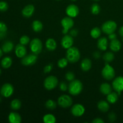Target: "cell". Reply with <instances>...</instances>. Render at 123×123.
<instances>
[{
    "label": "cell",
    "mask_w": 123,
    "mask_h": 123,
    "mask_svg": "<svg viewBox=\"0 0 123 123\" xmlns=\"http://www.w3.org/2000/svg\"><path fill=\"white\" fill-rule=\"evenodd\" d=\"M80 58V51L76 47L72 46L67 49L66 52V58L70 63H75L78 62Z\"/></svg>",
    "instance_id": "1"
},
{
    "label": "cell",
    "mask_w": 123,
    "mask_h": 123,
    "mask_svg": "<svg viewBox=\"0 0 123 123\" xmlns=\"http://www.w3.org/2000/svg\"><path fill=\"white\" fill-rule=\"evenodd\" d=\"M68 92L72 96H78L82 92L83 89L82 83L78 79L70 82L68 85Z\"/></svg>",
    "instance_id": "2"
},
{
    "label": "cell",
    "mask_w": 123,
    "mask_h": 123,
    "mask_svg": "<svg viewBox=\"0 0 123 123\" xmlns=\"http://www.w3.org/2000/svg\"><path fill=\"white\" fill-rule=\"evenodd\" d=\"M102 74L103 78L106 80H111L115 78V70L109 64V63H106L105 66L102 71Z\"/></svg>",
    "instance_id": "3"
},
{
    "label": "cell",
    "mask_w": 123,
    "mask_h": 123,
    "mask_svg": "<svg viewBox=\"0 0 123 123\" xmlns=\"http://www.w3.org/2000/svg\"><path fill=\"white\" fill-rule=\"evenodd\" d=\"M117 28L116 22L113 20H108L105 22L102 26V31L106 34H110L115 31Z\"/></svg>",
    "instance_id": "4"
},
{
    "label": "cell",
    "mask_w": 123,
    "mask_h": 123,
    "mask_svg": "<svg viewBox=\"0 0 123 123\" xmlns=\"http://www.w3.org/2000/svg\"><path fill=\"white\" fill-rule=\"evenodd\" d=\"M43 48L42 42L39 38H34L30 42V49L33 54L38 55L40 54Z\"/></svg>",
    "instance_id": "5"
},
{
    "label": "cell",
    "mask_w": 123,
    "mask_h": 123,
    "mask_svg": "<svg viewBox=\"0 0 123 123\" xmlns=\"http://www.w3.org/2000/svg\"><path fill=\"white\" fill-rule=\"evenodd\" d=\"M58 80L56 77L54 76H49L47 77L44 81V86L46 90L50 91L56 87Z\"/></svg>",
    "instance_id": "6"
},
{
    "label": "cell",
    "mask_w": 123,
    "mask_h": 123,
    "mask_svg": "<svg viewBox=\"0 0 123 123\" xmlns=\"http://www.w3.org/2000/svg\"><path fill=\"white\" fill-rule=\"evenodd\" d=\"M61 24L62 26L63 27L62 30V34H67L70 30L72 28L74 25V20H73L72 18L69 16L65 17L61 20Z\"/></svg>",
    "instance_id": "7"
},
{
    "label": "cell",
    "mask_w": 123,
    "mask_h": 123,
    "mask_svg": "<svg viewBox=\"0 0 123 123\" xmlns=\"http://www.w3.org/2000/svg\"><path fill=\"white\" fill-rule=\"evenodd\" d=\"M72 98L68 95H62L58 99V104L63 108H69L72 105Z\"/></svg>",
    "instance_id": "8"
},
{
    "label": "cell",
    "mask_w": 123,
    "mask_h": 123,
    "mask_svg": "<svg viewBox=\"0 0 123 123\" xmlns=\"http://www.w3.org/2000/svg\"><path fill=\"white\" fill-rule=\"evenodd\" d=\"M37 59H38V56L36 54H30L22 58L21 60V63L25 66H31L37 62Z\"/></svg>",
    "instance_id": "9"
},
{
    "label": "cell",
    "mask_w": 123,
    "mask_h": 123,
    "mask_svg": "<svg viewBox=\"0 0 123 123\" xmlns=\"http://www.w3.org/2000/svg\"><path fill=\"white\" fill-rule=\"evenodd\" d=\"M14 92V88L13 85L8 83L4 84L1 88L0 93L3 97H9Z\"/></svg>",
    "instance_id": "10"
},
{
    "label": "cell",
    "mask_w": 123,
    "mask_h": 123,
    "mask_svg": "<svg viewBox=\"0 0 123 123\" xmlns=\"http://www.w3.org/2000/svg\"><path fill=\"white\" fill-rule=\"evenodd\" d=\"M112 88L118 94H121V92L123 91V77L118 76L113 80Z\"/></svg>",
    "instance_id": "11"
},
{
    "label": "cell",
    "mask_w": 123,
    "mask_h": 123,
    "mask_svg": "<svg viewBox=\"0 0 123 123\" xmlns=\"http://www.w3.org/2000/svg\"><path fill=\"white\" fill-rule=\"evenodd\" d=\"M85 109L84 106L79 103H77L73 105L71 109V112L72 115L75 117H81L85 113Z\"/></svg>",
    "instance_id": "12"
},
{
    "label": "cell",
    "mask_w": 123,
    "mask_h": 123,
    "mask_svg": "<svg viewBox=\"0 0 123 123\" xmlns=\"http://www.w3.org/2000/svg\"><path fill=\"white\" fill-rule=\"evenodd\" d=\"M66 14L70 18H75L79 14V10L77 6L74 4H70L66 8Z\"/></svg>",
    "instance_id": "13"
},
{
    "label": "cell",
    "mask_w": 123,
    "mask_h": 123,
    "mask_svg": "<svg viewBox=\"0 0 123 123\" xmlns=\"http://www.w3.org/2000/svg\"><path fill=\"white\" fill-rule=\"evenodd\" d=\"M73 38L70 35L65 34V36L62 37L61 40V45L64 49H68L71 48L73 46Z\"/></svg>",
    "instance_id": "14"
},
{
    "label": "cell",
    "mask_w": 123,
    "mask_h": 123,
    "mask_svg": "<svg viewBox=\"0 0 123 123\" xmlns=\"http://www.w3.org/2000/svg\"><path fill=\"white\" fill-rule=\"evenodd\" d=\"M35 8L33 5L29 4L25 6L22 10V14L25 18H30L33 15Z\"/></svg>",
    "instance_id": "15"
},
{
    "label": "cell",
    "mask_w": 123,
    "mask_h": 123,
    "mask_svg": "<svg viewBox=\"0 0 123 123\" xmlns=\"http://www.w3.org/2000/svg\"><path fill=\"white\" fill-rule=\"evenodd\" d=\"M26 49L24 45L22 44H19L15 48V54L16 55L18 58H22L26 55Z\"/></svg>",
    "instance_id": "16"
},
{
    "label": "cell",
    "mask_w": 123,
    "mask_h": 123,
    "mask_svg": "<svg viewBox=\"0 0 123 123\" xmlns=\"http://www.w3.org/2000/svg\"><path fill=\"white\" fill-rule=\"evenodd\" d=\"M108 46V41L106 37H100L97 42V47L100 50H106Z\"/></svg>",
    "instance_id": "17"
},
{
    "label": "cell",
    "mask_w": 123,
    "mask_h": 123,
    "mask_svg": "<svg viewBox=\"0 0 123 123\" xmlns=\"http://www.w3.org/2000/svg\"><path fill=\"white\" fill-rule=\"evenodd\" d=\"M92 66L91 61L88 58H85L80 63V68L84 72H88L90 70Z\"/></svg>",
    "instance_id": "18"
},
{
    "label": "cell",
    "mask_w": 123,
    "mask_h": 123,
    "mask_svg": "<svg viewBox=\"0 0 123 123\" xmlns=\"http://www.w3.org/2000/svg\"><path fill=\"white\" fill-rule=\"evenodd\" d=\"M8 121L10 123H20L22 121L21 117L17 112H11L8 115Z\"/></svg>",
    "instance_id": "19"
},
{
    "label": "cell",
    "mask_w": 123,
    "mask_h": 123,
    "mask_svg": "<svg viewBox=\"0 0 123 123\" xmlns=\"http://www.w3.org/2000/svg\"><path fill=\"white\" fill-rule=\"evenodd\" d=\"M109 48L112 51L118 52L121 49V43H120V41L117 39L113 40L111 42L110 44H109Z\"/></svg>",
    "instance_id": "20"
},
{
    "label": "cell",
    "mask_w": 123,
    "mask_h": 123,
    "mask_svg": "<svg viewBox=\"0 0 123 123\" xmlns=\"http://www.w3.org/2000/svg\"><path fill=\"white\" fill-rule=\"evenodd\" d=\"M112 86L108 83H103L100 86V91L103 94L108 95L112 92Z\"/></svg>",
    "instance_id": "21"
},
{
    "label": "cell",
    "mask_w": 123,
    "mask_h": 123,
    "mask_svg": "<svg viewBox=\"0 0 123 123\" xmlns=\"http://www.w3.org/2000/svg\"><path fill=\"white\" fill-rule=\"evenodd\" d=\"M57 44L56 41L53 38H49L46 42V48L49 51H54L56 49Z\"/></svg>",
    "instance_id": "22"
},
{
    "label": "cell",
    "mask_w": 123,
    "mask_h": 123,
    "mask_svg": "<svg viewBox=\"0 0 123 123\" xmlns=\"http://www.w3.org/2000/svg\"><path fill=\"white\" fill-rule=\"evenodd\" d=\"M14 48V44L11 41H6L2 45V50L4 53H9Z\"/></svg>",
    "instance_id": "23"
},
{
    "label": "cell",
    "mask_w": 123,
    "mask_h": 123,
    "mask_svg": "<svg viewBox=\"0 0 123 123\" xmlns=\"http://www.w3.org/2000/svg\"><path fill=\"white\" fill-rule=\"evenodd\" d=\"M109 102H107L105 100L100 101L97 104V108L98 110L103 112H106L109 109Z\"/></svg>",
    "instance_id": "24"
},
{
    "label": "cell",
    "mask_w": 123,
    "mask_h": 123,
    "mask_svg": "<svg viewBox=\"0 0 123 123\" xmlns=\"http://www.w3.org/2000/svg\"><path fill=\"white\" fill-rule=\"evenodd\" d=\"M32 30L36 32H39L43 30V24L41 21L38 20H36L33 21L32 24Z\"/></svg>",
    "instance_id": "25"
},
{
    "label": "cell",
    "mask_w": 123,
    "mask_h": 123,
    "mask_svg": "<svg viewBox=\"0 0 123 123\" xmlns=\"http://www.w3.org/2000/svg\"><path fill=\"white\" fill-rule=\"evenodd\" d=\"M118 99V94L115 92H111L110 94L107 95V100L111 104H114L116 103Z\"/></svg>",
    "instance_id": "26"
},
{
    "label": "cell",
    "mask_w": 123,
    "mask_h": 123,
    "mask_svg": "<svg viewBox=\"0 0 123 123\" xmlns=\"http://www.w3.org/2000/svg\"><path fill=\"white\" fill-rule=\"evenodd\" d=\"M1 64L2 67L4 68H8L12 66V59L9 56L4 57L2 60L1 62Z\"/></svg>",
    "instance_id": "27"
},
{
    "label": "cell",
    "mask_w": 123,
    "mask_h": 123,
    "mask_svg": "<svg viewBox=\"0 0 123 123\" xmlns=\"http://www.w3.org/2000/svg\"><path fill=\"white\" fill-rule=\"evenodd\" d=\"M114 58H115V56H114V54L111 52H107L103 56V58L106 62V63L111 62L114 60Z\"/></svg>",
    "instance_id": "28"
},
{
    "label": "cell",
    "mask_w": 123,
    "mask_h": 123,
    "mask_svg": "<svg viewBox=\"0 0 123 123\" xmlns=\"http://www.w3.org/2000/svg\"><path fill=\"white\" fill-rule=\"evenodd\" d=\"M21 107V102L19 99H14L10 103L11 109L14 111L19 110Z\"/></svg>",
    "instance_id": "29"
},
{
    "label": "cell",
    "mask_w": 123,
    "mask_h": 123,
    "mask_svg": "<svg viewBox=\"0 0 123 123\" xmlns=\"http://www.w3.org/2000/svg\"><path fill=\"white\" fill-rule=\"evenodd\" d=\"M43 122L44 123H55L56 122V118L55 116L52 114H46L43 117Z\"/></svg>",
    "instance_id": "30"
},
{
    "label": "cell",
    "mask_w": 123,
    "mask_h": 123,
    "mask_svg": "<svg viewBox=\"0 0 123 123\" xmlns=\"http://www.w3.org/2000/svg\"><path fill=\"white\" fill-rule=\"evenodd\" d=\"M91 36L93 38H98L101 36V30L99 28L94 27L92 29L90 32Z\"/></svg>",
    "instance_id": "31"
},
{
    "label": "cell",
    "mask_w": 123,
    "mask_h": 123,
    "mask_svg": "<svg viewBox=\"0 0 123 123\" xmlns=\"http://www.w3.org/2000/svg\"><path fill=\"white\" fill-rule=\"evenodd\" d=\"M45 106L49 110H54L56 108V103L52 100H48L45 103Z\"/></svg>",
    "instance_id": "32"
},
{
    "label": "cell",
    "mask_w": 123,
    "mask_h": 123,
    "mask_svg": "<svg viewBox=\"0 0 123 123\" xmlns=\"http://www.w3.org/2000/svg\"><path fill=\"white\" fill-rule=\"evenodd\" d=\"M91 12L93 14H98L100 12V7L98 4H93L91 7Z\"/></svg>",
    "instance_id": "33"
},
{
    "label": "cell",
    "mask_w": 123,
    "mask_h": 123,
    "mask_svg": "<svg viewBox=\"0 0 123 123\" xmlns=\"http://www.w3.org/2000/svg\"><path fill=\"white\" fill-rule=\"evenodd\" d=\"M68 61L67 58H61L58 61V66L61 68H65L67 66V64H68Z\"/></svg>",
    "instance_id": "34"
},
{
    "label": "cell",
    "mask_w": 123,
    "mask_h": 123,
    "mask_svg": "<svg viewBox=\"0 0 123 123\" xmlns=\"http://www.w3.org/2000/svg\"><path fill=\"white\" fill-rule=\"evenodd\" d=\"M30 38L27 36H23L20 38V43L23 45H26L30 43Z\"/></svg>",
    "instance_id": "35"
},
{
    "label": "cell",
    "mask_w": 123,
    "mask_h": 123,
    "mask_svg": "<svg viewBox=\"0 0 123 123\" xmlns=\"http://www.w3.org/2000/svg\"><path fill=\"white\" fill-rule=\"evenodd\" d=\"M65 78H66V79H67L68 81L71 82L72 81V80H74L75 75H74V74L72 72H68L66 74Z\"/></svg>",
    "instance_id": "36"
},
{
    "label": "cell",
    "mask_w": 123,
    "mask_h": 123,
    "mask_svg": "<svg viewBox=\"0 0 123 123\" xmlns=\"http://www.w3.org/2000/svg\"><path fill=\"white\" fill-rule=\"evenodd\" d=\"M8 8V5L5 1H0V12H6Z\"/></svg>",
    "instance_id": "37"
},
{
    "label": "cell",
    "mask_w": 123,
    "mask_h": 123,
    "mask_svg": "<svg viewBox=\"0 0 123 123\" xmlns=\"http://www.w3.org/2000/svg\"><path fill=\"white\" fill-rule=\"evenodd\" d=\"M53 68V64H49L47 65L44 67V72L45 73H48L52 70Z\"/></svg>",
    "instance_id": "38"
},
{
    "label": "cell",
    "mask_w": 123,
    "mask_h": 123,
    "mask_svg": "<svg viewBox=\"0 0 123 123\" xmlns=\"http://www.w3.org/2000/svg\"><path fill=\"white\" fill-rule=\"evenodd\" d=\"M67 88H68V87H67V84H66V82H62L60 83V89L61 91H67Z\"/></svg>",
    "instance_id": "39"
},
{
    "label": "cell",
    "mask_w": 123,
    "mask_h": 123,
    "mask_svg": "<svg viewBox=\"0 0 123 123\" xmlns=\"http://www.w3.org/2000/svg\"><path fill=\"white\" fill-rule=\"evenodd\" d=\"M108 118H109V120L111 122H114V121H115L116 120V115H115V114L114 112H111L109 114V115H108Z\"/></svg>",
    "instance_id": "40"
},
{
    "label": "cell",
    "mask_w": 123,
    "mask_h": 123,
    "mask_svg": "<svg viewBox=\"0 0 123 123\" xmlns=\"http://www.w3.org/2000/svg\"><path fill=\"white\" fill-rule=\"evenodd\" d=\"M7 31V25L2 22H0V32H6Z\"/></svg>",
    "instance_id": "41"
},
{
    "label": "cell",
    "mask_w": 123,
    "mask_h": 123,
    "mask_svg": "<svg viewBox=\"0 0 123 123\" xmlns=\"http://www.w3.org/2000/svg\"><path fill=\"white\" fill-rule=\"evenodd\" d=\"M78 34V31L76 29H72L70 31V35L72 37H76Z\"/></svg>",
    "instance_id": "42"
},
{
    "label": "cell",
    "mask_w": 123,
    "mask_h": 123,
    "mask_svg": "<svg viewBox=\"0 0 123 123\" xmlns=\"http://www.w3.org/2000/svg\"><path fill=\"white\" fill-rule=\"evenodd\" d=\"M108 38H109V39L111 40H113L117 39L116 34H115L114 32L110 34H109V36H108Z\"/></svg>",
    "instance_id": "43"
},
{
    "label": "cell",
    "mask_w": 123,
    "mask_h": 123,
    "mask_svg": "<svg viewBox=\"0 0 123 123\" xmlns=\"http://www.w3.org/2000/svg\"><path fill=\"white\" fill-rule=\"evenodd\" d=\"M101 56V54L98 51H96L93 53V57L95 59L100 58Z\"/></svg>",
    "instance_id": "44"
},
{
    "label": "cell",
    "mask_w": 123,
    "mask_h": 123,
    "mask_svg": "<svg viewBox=\"0 0 123 123\" xmlns=\"http://www.w3.org/2000/svg\"><path fill=\"white\" fill-rule=\"evenodd\" d=\"M92 123H104V121L100 118H97L92 121Z\"/></svg>",
    "instance_id": "45"
},
{
    "label": "cell",
    "mask_w": 123,
    "mask_h": 123,
    "mask_svg": "<svg viewBox=\"0 0 123 123\" xmlns=\"http://www.w3.org/2000/svg\"><path fill=\"white\" fill-rule=\"evenodd\" d=\"M6 36V32H0V40H2Z\"/></svg>",
    "instance_id": "46"
},
{
    "label": "cell",
    "mask_w": 123,
    "mask_h": 123,
    "mask_svg": "<svg viewBox=\"0 0 123 123\" xmlns=\"http://www.w3.org/2000/svg\"><path fill=\"white\" fill-rule=\"evenodd\" d=\"M119 33H120V36L123 37V26H121L119 30Z\"/></svg>",
    "instance_id": "47"
},
{
    "label": "cell",
    "mask_w": 123,
    "mask_h": 123,
    "mask_svg": "<svg viewBox=\"0 0 123 123\" xmlns=\"http://www.w3.org/2000/svg\"><path fill=\"white\" fill-rule=\"evenodd\" d=\"M2 54H3V51H2V49L0 48V58H1V56H2Z\"/></svg>",
    "instance_id": "48"
},
{
    "label": "cell",
    "mask_w": 123,
    "mask_h": 123,
    "mask_svg": "<svg viewBox=\"0 0 123 123\" xmlns=\"http://www.w3.org/2000/svg\"><path fill=\"white\" fill-rule=\"evenodd\" d=\"M1 74V68H0V74Z\"/></svg>",
    "instance_id": "49"
},
{
    "label": "cell",
    "mask_w": 123,
    "mask_h": 123,
    "mask_svg": "<svg viewBox=\"0 0 123 123\" xmlns=\"http://www.w3.org/2000/svg\"><path fill=\"white\" fill-rule=\"evenodd\" d=\"M70 1H76V0H70Z\"/></svg>",
    "instance_id": "50"
},
{
    "label": "cell",
    "mask_w": 123,
    "mask_h": 123,
    "mask_svg": "<svg viewBox=\"0 0 123 123\" xmlns=\"http://www.w3.org/2000/svg\"><path fill=\"white\" fill-rule=\"evenodd\" d=\"M94 1H99V0H94Z\"/></svg>",
    "instance_id": "51"
},
{
    "label": "cell",
    "mask_w": 123,
    "mask_h": 123,
    "mask_svg": "<svg viewBox=\"0 0 123 123\" xmlns=\"http://www.w3.org/2000/svg\"><path fill=\"white\" fill-rule=\"evenodd\" d=\"M1 98H0V102H1Z\"/></svg>",
    "instance_id": "52"
},
{
    "label": "cell",
    "mask_w": 123,
    "mask_h": 123,
    "mask_svg": "<svg viewBox=\"0 0 123 123\" xmlns=\"http://www.w3.org/2000/svg\"><path fill=\"white\" fill-rule=\"evenodd\" d=\"M57 1H60V0H57Z\"/></svg>",
    "instance_id": "53"
},
{
    "label": "cell",
    "mask_w": 123,
    "mask_h": 123,
    "mask_svg": "<svg viewBox=\"0 0 123 123\" xmlns=\"http://www.w3.org/2000/svg\"></svg>",
    "instance_id": "54"
}]
</instances>
